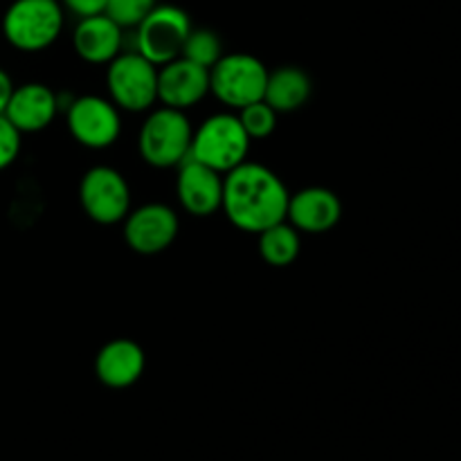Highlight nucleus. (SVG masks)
I'll list each match as a JSON object with an SVG mask.
<instances>
[{"mask_svg": "<svg viewBox=\"0 0 461 461\" xmlns=\"http://www.w3.org/2000/svg\"><path fill=\"white\" fill-rule=\"evenodd\" d=\"M288 198L291 194L275 171L246 160L225 174L221 210L234 228L259 234L286 221Z\"/></svg>", "mask_w": 461, "mask_h": 461, "instance_id": "f257e3e1", "label": "nucleus"}, {"mask_svg": "<svg viewBox=\"0 0 461 461\" xmlns=\"http://www.w3.org/2000/svg\"><path fill=\"white\" fill-rule=\"evenodd\" d=\"M194 129L185 111L160 106L144 120L138 147L144 162L158 169L180 167L192 153Z\"/></svg>", "mask_w": 461, "mask_h": 461, "instance_id": "f03ea898", "label": "nucleus"}, {"mask_svg": "<svg viewBox=\"0 0 461 461\" xmlns=\"http://www.w3.org/2000/svg\"><path fill=\"white\" fill-rule=\"evenodd\" d=\"M250 142L252 140L248 138L237 115L216 113L194 131L189 158L203 162L219 174H228L246 162Z\"/></svg>", "mask_w": 461, "mask_h": 461, "instance_id": "7ed1b4c3", "label": "nucleus"}, {"mask_svg": "<svg viewBox=\"0 0 461 461\" xmlns=\"http://www.w3.org/2000/svg\"><path fill=\"white\" fill-rule=\"evenodd\" d=\"M63 7L59 0H14L3 16V34L21 52H41L59 39Z\"/></svg>", "mask_w": 461, "mask_h": 461, "instance_id": "20e7f679", "label": "nucleus"}, {"mask_svg": "<svg viewBox=\"0 0 461 461\" xmlns=\"http://www.w3.org/2000/svg\"><path fill=\"white\" fill-rule=\"evenodd\" d=\"M266 81H268V70L264 63L246 52L223 54L210 68V93L234 111L261 102Z\"/></svg>", "mask_w": 461, "mask_h": 461, "instance_id": "39448f33", "label": "nucleus"}, {"mask_svg": "<svg viewBox=\"0 0 461 461\" xmlns=\"http://www.w3.org/2000/svg\"><path fill=\"white\" fill-rule=\"evenodd\" d=\"M111 102L129 113L149 111L158 102V66L135 52H120L106 72Z\"/></svg>", "mask_w": 461, "mask_h": 461, "instance_id": "423d86ee", "label": "nucleus"}, {"mask_svg": "<svg viewBox=\"0 0 461 461\" xmlns=\"http://www.w3.org/2000/svg\"><path fill=\"white\" fill-rule=\"evenodd\" d=\"M192 21L185 9L176 5H156L138 25L135 50L160 68L183 54Z\"/></svg>", "mask_w": 461, "mask_h": 461, "instance_id": "0eeeda50", "label": "nucleus"}, {"mask_svg": "<svg viewBox=\"0 0 461 461\" xmlns=\"http://www.w3.org/2000/svg\"><path fill=\"white\" fill-rule=\"evenodd\" d=\"M79 203L95 223L115 225L131 212L129 183L113 167H93L79 183Z\"/></svg>", "mask_w": 461, "mask_h": 461, "instance_id": "6e6552de", "label": "nucleus"}, {"mask_svg": "<svg viewBox=\"0 0 461 461\" xmlns=\"http://www.w3.org/2000/svg\"><path fill=\"white\" fill-rule=\"evenodd\" d=\"M68 129L86 149H108L122 133L120 108L111 99L86 95L68 108Z\"/></svg>", "mask_w": 461, "mask_h": 461, "instance_id": "1a4fd4ad", "label": "nucleus"}, {"mask_svg": "<svg viewBox=\"0 0 461 461\" xmlns=\"http://www.w3.org/2000/svg\"><path fill=\"white\" fill-rule=\"evenodd\" d=\"M178 216L165 203H147L124 219V239L138 255H158L178 237Z\"/></svg>", "mask_w": 461, "mask_h": 461, "instance_id": "9d476101", "label": "nucleus"}, {"mask_svg": "<svg viewBox=\"0 0 461 461\" xmlns=\"http://www.w3.org/2000/svg\"><path fill=\"white\" fill-rule=\"evenodd\" d=\"M210 93V70L178 57L158 68V102L167 108L187 111Z\"/></svg>", "mask_w": 461, "mask_h": 461, "instance_id": "9b49d317", "label": "nucleus"}, {"mask_svg": "<svg viewBox=\"0 0 461 461\" xmlns=\"http://www.w3.org/2000/svg\"><path fill=\"white\" fill-rule=\"evenodd\" d=\"M176 192L183 210L192 216H212L223 205V174L187 158L178 167Z\"/></svg>", "mask_w": 461, "mask_h": 461, "instance_id": "f8f14e48", "label": "nucleus"}, {"mask_svg": "<svg viewBox=\"0 0 461 461\" xmlns=\"http://www.w3.org/2000/svg\"><path fill=\"white\" fill-rule=\"evenodd\" d=\"M342 216V203L338 194L327 187H306L288 198L286 219L297 232L322 234L338 225Z\"/></svg>", "mask_w": 461, "mask_h": 461, "instance_id": "ddd939ff", "label": "nucleus"}, {"mask_svg": "<svg viewBox=\"0 0 461 461\" xmlns=\"http://www.w3.org/2000/svg\"><path fill=\"white\" fill-rule=\"evenodd\" d=\"M147 356L135 340L117 338L106 342L95 358V376L111 390H126L135 385L144 374Z\"/></svg>", "mask_w": 461, "mask_h": 461, "instance_id": "4468645a", "label": "nucleus"}, {"mask_svg": "<svg viewBox=\"0 0 461 461\" xmlns=\"http://www.w3.org/2000/svg\"><path fill=\"white\" fill-rule=\"evenodd\" d=\"M59 113V97L45 84H23L14 88L5 117L21 133H36L52 124Z\"/></svg>", "mask_w": 461, "mask_h": 461, "instance_id": "2eb2a0df", "label": "nucleus"}, {"mask_svg": "<svg viewBox=\"0 0 461 461\" xmlns=\"http://www.w3.org/2000/svg\"><path fill=\"white\" fill-rule=\"evenodd\" d=\"M72 45L86 63H111L122 52V27L106 14L79 18L72 34Z\"/></svg>", "mask_w": 461, "mask_h": 461, "instance_id": "dca6fc26", "label": "nucleus"}, {"mask_svg": "<svg viewBox=\"0 0 461 461\" xmlns=\"http://www.w3.org/2000/svg\"><path fill=\"white\" fill-rule=\"evenodd\" d=\"M311 97V79L302 68L282 66L268 72L264 102L277 113H293Z\"/></svg>", "mask_w": 461, "mask_h": 461, "instance_id": "f3484780", "label": "nucleus"}, {"mask_svg": "<svg viewBox=\"0 0 461 461\" xmlns=\"http://www.w3.org/2000/svg\"><path fill=\"white\" fill-rule=\"evenodd\" d=\"M259 237V255L266 264L275 268L291 266L300 257V232L291 223L282 221L277 225H270L268 230L257 234Z\"/></svg>", "mask_w": 461, "mask_h": 461, "instance_id": "a211bd4d", "label": "nucleus"}, {"mask_svg": "<svg viewBox=\"0 0 461 461\" xmlns=\"http://www.w3.org/2000/svg\"><path fill=\"white\" fill-rule=\"evenodd\" d=\"M180 57L189 59V61L198 63V66L210 70V68L223 57V45H221L219 34L212 30H203V27L201 30H194L192 27Z\"/></svg>", "mask_w": 461, "mask_h": 461, "instance_id": "6ab92c4d", "label": "nucleus"}, {"mask_svg": "<svg viewBox=\"0 0 461 461\" xmlns=\"http://www.w3.org/2000/svg\"><path fill=\"white\" fill-rule=\"evenodd\" d=\"M237 117L250 140H266L277 126V111L270 108L264 99L241 108Z\"/></svg>", "mask_w": 461, "mask_h": 461, "instance_id": "aec40b11", "label": "nucleus"}, {"mask_svg": "<svg viewBox=\"0 0 461 461\" xmlns=\"http://www.w3.org/2000/svg\"><path fill=\"white\" fill-rule=\"evenodd\" d=\"M156 5L158 0H106V12L104 14L124 30V27H138Z\"/></svg>", "mask_w": 461, "mask_h": 461, "instance_id": "412c9836", "label": "nucleus"}, {"mask_svg": "<svg viewBox=\"0 0 461 461\" xmlns=\"http://www.w3.org/2000/svg\"><path fill=\"white\" fill-rule=\"evenodd\" d=\"M21 153V131L14 129L12 122L0 115V171L7 169Z\"/></svg>", "mask_w": 461, "mask_h": 461, "instance_id": "4be33fe9", "label": "nucleus"}, {"mask_svg": "<svg viewBox=\"0 0 461 461\" xmlns=\"http://www.w3.org/2000/svg\"><path fill=\"white\" fill-rule=\"evenodd\" d=\"M61 7H68L77 18H88L106 12V0H61Z\"/></svg>", "mask_w": 461, "mask_h": 461, "instance_id": "5701e85b", "label": "nucleus"}, {"mask_svg": "<svg viewBox=\"0 0 461 461\" xmlns=\"http://www.w3.org/2000/svg\"><path fill=\"white\" fill-rule=\"evenodd\" d=\"M12 93H14L12 79H9L7 72L0 70V115H5V111H7V104L9 99H12Z\"/></svg>", "mask_w": 461, "mask_h": 461, "instance_id": "b1692460", "label": "nucleus"}]
</instances>
